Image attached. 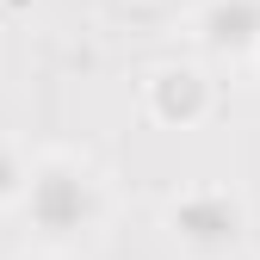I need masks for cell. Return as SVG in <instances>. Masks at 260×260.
<instances>
[{
  "mask_svg": "<svg viewBox=\"0 0 260 260\" xmlns=\"http://www.w3.org/2000/svg\"><path fill=\"white\" fill-rule=\"evenodd\" d=\"M25 211L38 217L50 236H69V230H81V223L93 217V180L75 168V161H50V168L31 180Z\"/></svg>",
  "mask_w": 260,
  "mask_h": 260,
  "instance_id": "1",
  "label": "cell"
},
{
  "mask_svg": "<svg viewBox=\"0 0 260 260\" xmlns=\"http://www.w3.org/2000/svg\"><path fill=\"white\" fill-rule=\"evenodd\" d=\"M168 223L192 248H236V236H242V211L223 192H186V199H174Z\"/></svg>",
  "mask_w": 260,
  "mask_h": 260,
  "instance_id": "2",
  "label": "cell"
},
{
  "mask_svg": "<svg viewBox=\"0 0 260 260\" xmlns=\"http://www.w3.org/2000/svg\"><path fill=\"white\" fill-rule=\"evenodd\" d=\"M205 31H211V44H248V38H260V0H217V7L205 13Z\"/></svg>",
  "mask_w": 260,
  "mask_h": 260,
  "instance_id": "3",
  "label": "cell"
}]
</instances>
